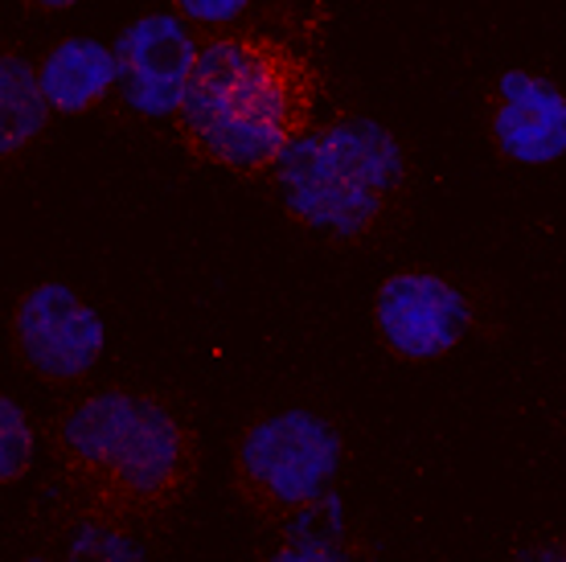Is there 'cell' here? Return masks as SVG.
Returning <instances> with one entry per match:
<instances>
[{
	"label": "cell",
	"instance_id": "12",
	"mask_svg": "<svg viewBox=\"0 0 566 562\" xmlns=\"http://www.w3.org/2000/svg\"><path fill=\"white\" fill-rule=\"evenodd\" d=\"M33 465V427L13 398L0 403V485L9 489Z\"/></svg>",
	"mask_w": 566,
	"mask_h": 562
},
{
	"label": "cell",
	"instance_id": "6",
	"mask_svg": "<svg viewBox=\"0 0 566 562\" xmlns=\"http://www.w3.org/2000/svg\"><path fill=\"white\" fill-rule=\"evenodd\" d=\"M374 329L402 362H439L468 337L472 309L436 271H395L374 295Z\"/></svg>",
	"mask_w": 566,
	"mask_h": 562
},
{
	"label": "cell",
	"instance_id": "11",
	"mask_svg": "<svg viewBox=\"0 0 566 562\" xmlns=\"http://www.w3.org/2000/svg\"><path fill=\"white\" fill-rule=\"evenodd\" d=\"M275 530H280V538L271 547V559L280 562H333L366 554V547L354 542L345 530V509L333 492H325L321 501L304 506L292 518H283Z\"/></svg>",
	"mask_w": 566,
	"mask_h": 562
},
{
	"label": "cell",
	"instance_id": "15",
	"mask_svg": "<svg viewBox=\"0 0 566 562\" xmlns=\"http://www.w3.org/2000/svg\"><path fill=\"white\" fill-rule=\"evenodd\" d=\"M29 9H42V13H57V9H74L78 0H25Z\"/></svg>",
	"mask_w": 566,
	"mask_h": 562
},
{
	"label": "cell",
	"instance_id": "9",
	"mask_svg": "<svg viewBox=\"0 0 566 562\" xmlns=\"http://www.w3.org/2000/svg\"><path fill=\"white\" fill-rule=\"evenodd\" d=\"M38 74L54 112L86 115L119 86V58L115 45H103L99 38H66L42 58Z\"/></svg>",
	"mask_w": 566,
	"mask_h": 562
},
{
	"label": "cell",
	"instance_id": "3",
	"mask_svg": "<svg viewBox=\"0 0 566 562\" xmlns=\"http://www.w3.org/2000/svg\"><path fill=\"white\" fill-rule=\"evenodd\" d=\"M283 210L304 230L337 242L374 239L407 197L402 144L366 115H337L308 127L275 165Z\"/></svg>",
	"mask_w": 566,
	"mask_h": 562
},
{
	"label": "cell",
	"instance_id": "8",
	"mask_svg": "<svg viewBox=\"0 0 566 562\" xmlns=\"http://www.w3.org/2000/svg\"><path fill=\"white\" fill-rule=\"evenodd\" d=\"M489 136L513 165H554L566 156V95L546 74L513 66L489 91Z\"/></svg>",
	"mask_w": 566,
	"mask_h": 562
},
{
	"label": "cell",
	"instance_id": "14",
	"mask_svg": "<svg viewBox=\"0 0 566 562\" xmlns=\"http://www.w3.org/2000/svg\"><path fill=\"white\" fill-rule=\"evenodd\" d=\"M534 559H566V538H554V542H542V547H530Z\"/></svg>",
	"mask_w": 566,
	"mask_h": 562
},
{
	"label": "cell",
	"instance_id": "13",
	"mask_svg": "<svg viewBox=\"0 0 566 562\" xmlns=\"http://www.w3.org/2000/svg\"><path fill=\"white\" fill-rule=\"evenodd\" d=\"M172 9H177V17H185L189 25L227 29L251 9V0H172Z\"/></svg>",
	"mask_w": 566,
	"mask_h": 562
},
{
	"label": "cell",
	"instance_id": "1",
	"mask_svg": "<svg viewBox=\"0 0 566 562\" xmlns=\"http://www.w3.org/2000/svg\"><path fill=\"white\" fill-rule=\"evenodd\" d=\"M54 465L74 518L132 530L193 489L198 436L165 398L112 386L54 423Z\"/></svg>",
	"mask_w": 566,
	"mask_h": 562
},
{
	"label": "cell",
	"instance_id": "7",
	"mask_svg": "<svg viewBox=\"0 0 566 562\" xmlns=\"http://www.w3.org/2000/svg\"><path fill=\"white\" fill-rule=\"evenodd\" d=\"M201 45L189 33L185 17L172 13H148L140 21H132L119 42H115V58H119V103L140 119H165L181 112L193 66H198Z\"/></svg>",
	"mask_w": 566,
	"mask_h": 562
},
{
	"label": "cell",
	"instance_id": "2",
	"mask_svg": "<svg viewBox=\"0 0 566 562\" xmlns=\"http://www.w3.org/2000/svg\"><path fill=\"white\" fill-rule=\"evenodd\" d=\"M321 79L304 50L268 29H234L201 42L177 112L185 153L234 177H263L304 136Z\"/></svg>",
	"mask_w": 566,
	"mask_h": 562
},
{
	"label": "cell",
	"instance_id": "10",
	"mask_svg": "<svg viewBox=\"0 0 566 562\" xmlns=\"http://www.w3.org/2000/svg\"><path fill=\"white\" fill-rule=\"evenodd\" d=\"M50 112L54 107L45 103L38 66L25 54L4 50L0 54V156H4V165L17 160L29 144L42 136Z\"/></svg>",
	"mask_w": 566,
	"mask_h": 562
},
{
	"label": "cell",
	"instance_id": "5",
	"mask_svg": "<svg viewBox=\"0 0 566 562\" xmlns=\"http://www.w3.org/2000/svg\"><path fill=\"white\" fill-rule=\"evenodd\" d=\"M17 357L29 374L54 386H71L99 366L107 350V324L71 283H33L13 309L9 324Z\"/></svg>",
	"mask_w": 566,
	"mask_h": 562
},
{
	"label": "cell",
	"instance_id": "4",
	"mask_svg": "<svg viewBox=\"0 0 566 562\" xmlns=\"http://www.w3.org/2000/svg\"><path fill=\"white\" fill-rule=\"evenodd\" d=\"M345 465L340 431L308 407L263 410L234 444V497L251 518L280 525L283 518L333 492Z\"/></svg>",
	"mask_w": 566,
	"mask_h": 562
}]
</instances>
